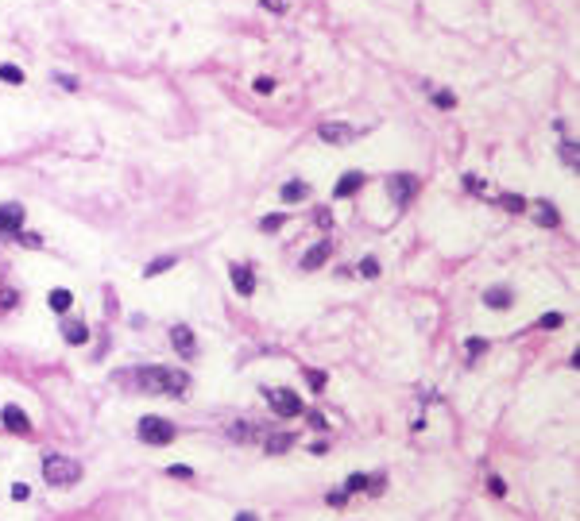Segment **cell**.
Instances as JSON below:
<instances>
[{
	"mask_svg": "<svg viewBox=\"0 0 580 521\" xmlns=\"http://www.w3.org/2000/svg\"><path fill=\"white\" fill-rule=\"evenodd\" d=\"M139 390H147V394H174L182 398L186 390H190V375L186 371H171V367H144L136 375Z\"/></svg>",
	"mask_w": 580,
	"mask_h": 521,
	"instance_id": "cell-1",
	"label": "cell"
},
{
	"mask_svg": "<svg viewBox=\"0 0 580 521\" xmlns=\"http://www.w3.org/2000/svg\"><path fill=\"white\" fill-rule=\"evenodd\" d=\"M43 479L51 486H70V483L82 479V468H78L70 456H46L43 459Z\"/></svg>",
	"mask_w": 580,
	"mask_h": 521,
	"instance_id": "cell-2",
	"label": "cell"
},
{
	"mask_svg": "<svg viewBox=\"0 0 580 521\" xmlns=\"http://www.w3.org/2000/svg\"><path fill=\"white\" fill-rule=\"evenodd\" d=\"M139 441L144 444H171L174 441V425L163 417H139Z\"/></svg>",
	"mask_w": 580,
	"mask_h": 521,
	"instance_id": "cell-3",
	"label": "cell"
},
{
	"mask_svg": "<svg viewBox=\"0 0 580 521\" xmlns=\"http://www.w3.org/2000/svg\"><path fill=\"white\" fill-rule=\"evenodd\" d=\"M267 402H271V409L279 417H298V414H306V405H302V398L294 394V390H287V387H275V390H267Z\"/></svg>",
	"mask_w": 580,
	"mask_h": 521,
	"instance_id": "cell-4",
	"label": "cell"
},
{
	"mask_svg": "<svg viewBox=\"0 0 580 521\" xmlns=\"http://www.w3.org/2000/svg\"><path fill=\"white\" fill-rule=\"evenodd\" d=\"M318 135L325 139V143H333V147H345V143H352V139H356V127H352V124H341V120H333V124H321Z\"/></svg>",
	"mask_w": 580,
	"mask_h": 521,
	"instance_id": "cell-5",
	"label": "cell"
},
{
	"mask_svg": "<svg viewBox=\"0 0 580 521\" xmlns=\"http://www.w3.org/2000/svg\"><path fill=\"white\" fill-rule=\"evenodd\" d=\"M387 186H391L395 205H410V197H414V189H418V178H414V174H395Z\"/></svg>",
	"mask_w": 580,
	"mask_h": 521,
	"instance_id": "cell-6",
	"label": "cell"
},
{
	"mask_svg": "<svg viewBox=\"0 0 580 521\" xmlns=\"http://www.w3.org/2000/svg\"><path fill=\"white\" fill-rule=\"evenodd\" d=\"M171 344H174V351H178L182 360H194L198 355V344H194V333L186 328V324H174L171 328Z\"/></svg>",
	"mask_w": 580,
	"mask_h": 521,
	"instance_id": "cell-7",
	"label": "cell"
},
{
	"mask_svg": "<svg viewBox=\"0 0 580 521\" xmlns=\"http://www.w3.org/2000/svg\"><path fill=\"white\" fill-rule=\"evenodd\" d=\"M0 421H4L8 432H19V436H28L31 432V421H28V414H24L19 405H4V409H0Z\"/></svg>",
	"mask_w": 580,
	"mask_h": 521,
	"instance_id": "cell-8",
	"label": "cell"
},
{
	"mask_svg": "<svg viewBox=\"0 0 580 521\" xmlns=\"http://www.w3.org/2000/svg\"><path fill=\"white\" fill-rule=\"evenodd\" d=\"M24 228V205H0V236H16Z\"/></svg>",
	"mask_w": 580,
	"mask_h": 521,
	"instance_id": "cell-9",
	"label": "cell"
},
{
	"mask_svg": "<svg viewBox=\"0 0 580 521\" xmlns=\"http://www.w3.org/2000/svg\"><path fill=\"white\" fill-rule=\"evenodd\" d=\"M228 274H232V286L240 297H252L255 294V274L252 267H244V263H236V267H228Z\"/></svg>",
	"mask_w": 580,
	"mask_h": 521,
	"instance_id": "cell-10",
	"label": "cell"
},
{
	"mask_svg": "<svg viewBox=\"0 0 580 521\" xmlns=\"http://www.w3.org/2000/svg\"><path fill=\"white\" fill-rule=\"evenodd\" d=\"M329 255H333V247H329L325 240H321V243H314V247H309V251L302 255V270H318L321 263L329 259Z\"/></svg>",
	"mask_w": 580,
	"mask_h": 521,
	"instance_id": "cell-11",
	"label": "cell"
},
{
	"mask_svg": "<svg viewBox=\"0 0 580 521\" xmlns=\"http://www.w3.org/2000/svg\"><path fill=\"white\" fill-rule=\"evenodd\" d=\"M294 448V436L290 432H271V436H263V452L267 456H279V452H290Z\"/></svg>",
	"mask_w": 580,
	"mask_h": 521,
	"instance_id": "cell-12",
	"label": "cell"
},
{
	"mask_svg": "<svg viewBox=\"0 0 580 521\" xmlns=\"http://www.w3.org/2000/svg\"><path fill=\"white\" fill-rule=\"evenodd\" d=\"M279 197L287 201V205H294V201H306V197H309V186H306V182H287V186L279 189Z\"/></svg>",
	"mask_w": 580,
	"mask_h": 521,
	"instance_id": "cell-13",
	"label": "cell"
},
{
	"mask_svg": "<svg viewBox=\"0 0 580 521\" xmlns=\"http://www.w3.org/2000/svg\"><path fill=\"white\" fill-rule=\"evenodd\" d=\"M360 186H364V174H360V170H348L345 178L336 182V197H352Z\"/></svg>",
	"mask_w": 580,
	"mask_h": 521,
	"instance_id": "cell-14",
	"label": "cell"
},
{
	"mask_svg": "<svg viewBox=\"0 0 580 521\" xmlns=\"http://www.w3.org/2000/svg\"><path fill=\"white\" fill-rule=\"evenodd\" d=\"M484 301H488L491 309H511V301H515V297H511L507 286H491L488 294H484Z\"/></svg>",
	"mask_w": 580,
	"mask_h": 521,
	"instance_id": "cell-15",
	"label": "cell"
},
{
	"mask_svg": "<svg viewBox=\"0 0 580 521\" xmlns=\"http://www.w3.org/2000/svg\"><path fill=\"white\" fill-rule=\"evenodd\" d=\"M62 336H66V344H85V340H89V328H85L82 321H66L62 324Z\"/></svg>",
	"mask_w": 580,
	"mask_h": 521,
	"instance_id": "cell-16",
	"label": "cell"
},
{
	"mask_svg": "<svg viewBox=\"0 0 580 521\" xmlns=\"http://www.w3.org/2000/svg\"><path fill=\"white\" fill-rule=\"evenodd\" d=\"M534 216H538V224H545V228H557V220H561V216H557V209H553L549 201H538V205H534Z\"/></svg>",
	"mask_w": 580,
	"mask_h": 521,
	"instance_id": "cell-17",
	"label": "cell"
},
{
	"mask_svg": "<svg viewBox=\"0 0 580 521\" xmlns=\"http://www.w3.org/2000/svg\"><path fill=\"white\" fill-rule=\"evenodd\" d=\"M70 306H74L70 290H51V309H55V313H66Z\"/></svg>",
	"mask_w": 580,
	"mask_h": 521,
	"instance_id": "cell-18",
	"label": "cell"
},
{
	"mask_svg": "<svg viewBox=\"0 0 580 521\" xmlns=\"http://www.w3.org/2000/svg\"><path fill=\"white\" fill-rule=\"evenodd\" d=\"M174 263H178V259H174V255H163V259L147 263V270H144V274H147V279H155V274H163V270H171Z\"/></svg>",
	"mask_w": 580,
	"mask_h": 521,
	"instance_id": "cell-19",
	"label": "cell"
},
{
	"mask_svg": "<svg viewBox=\"0 0 580 521\" xmlns=\"http://www.w3.org/2000/svg\"><path fill=\"white\" fill-rule=\"evenodd\" d=\"M368 483H372V479L364 475V471H356V475H348V479H345V495H356V491H368Z\"/></svg>",
	"mask_w": 580,
	"mask_h": 521,
	"instance_id": "cell-20",
	"label": "cell"
},
{
	"mask_svg": "<svg viewBox=\"0 0 580 521\" xmlns=\"http://www.w3.org/2000/svg\"><path fill=\"white\" fill-rule=\"evenodd\" d=\"M0 81L19 85V81H24V70H19V66H12V62H4V66H0Z\"/></svg>",
	"mask_w": 580,
	"mask_h": 521,
	"instance_id": "cell-21",
	"label": "cell"
},
{
	"mask_svg": "<svg viewBox=\"0 0 580 521\" xmlns=\"http://www.w3.org/2000/svg\"><path fill=\"white\" fill-rule=\"evenodd\" d=\"M561 159H565V166H572V170H577V162H580V147H577V139H572V143H561Z\"/></svg>",
	"mask_w": 580,
	"mask_h": 521,
	"instance_id": "cell-22",
	"label": "cell"
},
{
	"mask_svg": "<svg viewBox=\"0 0 580 521\" xmlns=\"http://www.w3.org/2000/svg\"><path fill=\"white\" fill-rule=\"evenodd\" d=\"M282 220H287V216H279V213H275V216H263V220H259V228H263V232H279V228H282Z\"/></svg>",
	"mask_w": 580,
	"mask_h": 521,
	"instance_id": "cell-23",
	"label": "cell"
},
{
	"mask_svg": "<svg viewBox=\"0 0 580 521\" xmlns=\"http://www.w3.org/2000/svg\"><path fill=\"white\" fill-rule=\"evenodd\" d=\"M434 105H437V108H453L457 97H453L449 89H437V93H434Z\"/></svg>",
	"mask_w": 580,
	"mask_h": 521,
	"instance_id": "cell-24",
	"label": "cell"
},
{
	"mask_svg": "<svg viewBox=\"0 0 580 521\" xmlns=\"http://www.w3.org/2000/svg\"><path fill=\"white\" fill-rule=\"evenodd\" d=\"M360 274H364V279H375V274H379V263H375V259H364V263H360Z\"/></svg>",
	"mask_w": 580,
	"mask_h": 521,
	"instance_id": "cell-25",
	"label": "cell"
},
{
	"mask_svg": "<svg viewBox=\"0 0 580 521\" xmlns=\"http://www.w3.org/2000/svg\"><path fill=\"white\" fill-rule=\"evenodd\" d=\"M306 382H309V390H321L325 387V375L321 371H306Z\"/></svg>",
	"mask_w": 580,
	"mask_h": 521,
	"instance_id": "cell-26",
	"label": "cell"
},
{
	"mask_svg": "<svg viewBox=\"0 0 580 521\" xmlns=\"http://www.w3.org/2000/svg\"><path fill=\"white\" fill-rule=\"evenodd\" d=\"M522 205H526V201L515 197V193H507V197H503V209H511V213H522Z\"/></svg>",
	"mask_w": 580,
	"mask_h": 521,
	"instance_id": "cell-27",
	"label": "cell"
},
{
	"mask_svg": "<svg viewBox=\"0 0 580 521\" xmlns=\"http://www.w3.org/2000/svg\"><path fill=\"white\" fill-rule=\"evenodd\" d=\"M484 351H488V340H476V336H472V340H468V355H484Z\"/></svg>",
	"mask_w": 580,
	"mask_h": 521,
	"instance_id": "cell-28",
	"label": "cell"
},
{
	"mask_svg": "<svg viewBox=\"0 0 580 521\" xmlns=\"http://www.w3.org/2000/svg\"><path fill=\"white\" fill-rule=\"evenodd\" d=\"M167 475H174V479H194V471L182 468V463H174V468H167Z\"/></svg>",
	"mask_w": 580,
	"mask_h": 521,
	"instance_id": "cell-29",
	"label": "cell"
},
{
	"mask_svg": "<svg viewBox=\"0 0 580 521\" xmlns=\"http://www.w3.org/2000/svg\"><path fill=\"white\" fill-rule=\"evenodd\" d=\"M488 486H491V495H499V498L507 495V486H503V479H499V475H491V479H488Z\"/></svg>",
	"mask_w": 580,
	"mask_h": 521,
	"instance_id": "cell-30",
	"label": "cell"
},
{
	"mask_svg": "<svg viewBox=\"0 0 580 521\" xmlns=\"http://www.w3.org/2000/svg\"><path fill=\"white\" fill-rule=\"evenodd\" d=\"M28 495H31V491H28V483H16V486H12V498H16V502H24Z\"/></svg>",
	"mask_w": 580,
	"mask_h": 521,
	"instance_id": "cell-31",
	"label": "cell"
},
{
	"mask_svg": "<svg viewBox=\"0 0 580 521\" xmlns=\"http://www.w3.org/2000/svg\"><path fill=\"white\" fill-rule=\"evenodd\" d=\"M16 301H19V297L12 294V290H4V294H0V309H12V306H16Z\"/></svg>",
	"mask_w": 580,
	"mask_h": 521,
	"instance_id": "cell-32",
	"label": "cell"
},
{
	"mask_svg": "<svg viewBox=\"0 0 580 521\" xmlns=\"http://www.w3.org/2000/svg\"><path fill=\"white\" fill-rule=\"evenodd\" d=\"M271 89H275L271 78H255V93H271Z\"/></svg>",
	"mask_w": 580,
	"mask_h": 521,
	"instance_id": "cell-33",
	"label": "cell"
},
{
	"mask_svg": "<svg viewBox=\"0 0 580 521\" xmlns=\"http://www.w3.org/2000/svg\"><path fill=\"white\" fill-rule=\"evenodd\" d=\"M306 417H309V425H314V429H325V425H329V421H325V417H321V414H318V409H309V414H306Z\"/></svg>",
	"mask_w": 580,
	"mask_h": 521,
	"instance_id": "cell-34",
	"label": "cell"
},
{
	"mask_svg": "<svg viewBox=\"0 0 580 521\" xmlns=\"http://www.w3.org/2000/svg\"><path fill=\"white\" fill-rule=\"evenodd\" d=\"M464 186H468V193H484V182H480V178H472V174L464 178Z\"/></svg>",
	"mask_w": 580,
	"mask_h": 521,
	"instance_id": "cell-35",
	"label": "cell"
},
{
	"mask_svg": "<svg viewBox=\"0 0 580 521\" xmlns=\"http://www.w3.org/2000/svg\"><path fill=\"white\" fill-rule=\"evenodd\" d=\"M259 4H263V8H271V12H282V8H287V0H259Z\"/></svg>",
	"mask_w": 580,
	"mask_h": 521,
	"instance_id": "cell-36",
	"label": "cell"
},
{
	"mask_svg": "<svg viewBox=\"0 0 580 521\" xmlns=\"http://www.w3.org/2000/svg\"><path fill=\"white\" fill-rule=\"evenodd\" d=\"M314 220H318L321 228H329V220H333V216H329V209H318V216H314Z\"/></svg>",
	"mask_w": 580,
	"mask_h": 521,
	"instance_id": "cell-37",
	"label": "cell"
},
{
	"mask_svg": "<svg viewBox=\"0 0 580 521\" xmlns=\"http://www.w3.org/2000/svg\"><path fill=\"white\" fill-rule=\"evenodd\" d=\"M542 324H545V328H557V324H561V313H549V317H542Z\"/></svg>",
	"mask_w": 580,
	"mask_h": 521,
	"instance_id": "cell-38",
	"label": "cell"
},
{
	"mask_svg": "<svg viewBox=\"0 0 580 521\" xmlns=\"http://www.w3.org/2000/svg\"><path fill=\"white\" fill-rule=\"evenodd\" d=\"M236 521H259L255 513H236Z\"/></svg>",
	"mask_w": 580,
	"mask_h": 521,
	"instance_id": "cell-39",
	"label": "cell"
}]
</instances>
